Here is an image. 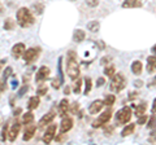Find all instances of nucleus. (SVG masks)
<instances>
[{"mask_svg":"<svg viewBox=\"0 0 156 145\" xmlns=\"http://www.w3.org/2000/svg\"><path fill=\"white\" fill-rule=\"evenodd\" d=\"M73 127V119L69 117H64L60 123V132H68Z\"/></svg>","mask_w":156,"mask_h":145,"instance_id":"ddd939ff","label":"nucleus"},{"mask_svg":"<svg viewBox=\"0 0 156 145\" xmlns=\"http://www.w3.org/2000/svg\"><path fill=\"white\" fill-rule=\"evenodd\" d=\"M134 128H135L134 123L128 124V126H126V127L122 130V132H121V135H122V137H126V136H129V135H131V133L134 132Z\"/></svg>","mask_w":156,"mask_h":145,"instance_id":"4be33fe9","label":"nucleus"},{"mask_svg":"<svg viewBox=\"0 0 156 145\" xmlns=\"http://www.w3.org/2000/svg\"><path fill=\"white\" fill-rule=\"evenodd\" d=\"M146 108H147V104H146V103H142L140 105L136 106V108H135V115H136V117H140V115H144Z\"/></svg>","mask_w":156,"mask_h":145,"instance_id":"b1692460","label":"nucleus"},{"mask_svg":"<svg viewBox=\"0 0 156 145\" xmlns=\"http://www.w3.org/2000/svg\"><path fill=\"white\" fill-rule=\"evenodd\" d=\"M142 5V0H124L122 8H139Z\"/></svg>","mask_w":156,"mask_h":145,"instance_id":"dca6fc26","label":"nucleus"},{"mask_svg":"<svg viewBox=\"0 0 156 145\" xmlns=\"http://www.w3.org/2000/svg\"><path fill=\"white\" fill-rule=\"evenodd\" d=\"M85 83H86L85 95H89V93H90V91H91V87H92V84H91V79H90V78H86V79H85Z\"/></svg>","mask_w":156,"mask_h":145,"instance_id":"7c9ffc66","label":"nucleus"},{"mask_svg":"<svg viewBox=\"0 0 156 145\" xmlns=\"http://www.w3.org/2000/svg\"><path fill=\"white\" fill-rule=\"evenodd\" d=\"M154 84H156V76H155V78H154Z\"/></svg>","mask_w":156,"mask_h":145,"instance_id":"3c124183","label":"nucleus"},{"mask_svg":"<svg viewBox=\"0 0 156 145\" xmlns=\"http://www.w3.org/2000/svg\"><path fill=\"white\" fill-rule=\"evenodd\" d=\"M55 133H56V124H51L50 127H47L44 135H43V143L44 144H50L53 139H55Z\"/></svg>","mask_w":156,"mask_h":145,"instance_id":"0eeeda50","label":"nucleus"},{"mask_svg":"<svg viewBox=\"0 0 156 145\" xmlns=\"http://www.w3.org/2000/svg\"><path fill=\"white\" fill-rule=\"evenodd\" d=\"M146 120H147V117H144V115H140L139 119H138V122H136V123H138V124H143Z\"/></svg>","mask_w":156,"mask_h":145,"instance_id":"ea45409f","label":"nucleus"},{"mask_svg":"<svg viewBox=\"0 0 156 145\" xmlns=\"http://www.w3.org/2000/svg\"><path fill=\"white\" fill-rule=\"evenodd\" d=\"M104 82H105L104 78H99V79L96 80V86H98V87H101V86L104 84Z\"/></svg>","mask_w":156,"mask_h":145,"instance_id":"a19ab883","label":"nucleus"},{"mask_svg":"<svg viewBox=\"0 0 156 145\" xmlns=\"http://www.w3.org/2000/svg\"><path fill=\"white\" fill-rule=\"evenodd\" d=\"M4 61L5 60H0V71H2V66L4 65Z\"/></svg>","mask_w":156,"mask_h":145,"instance_id":"49530a36","label":"nucleus"},{"mask_svg":"<svg viewBox=\"0 0 156 145\" xmlns=\"http://www.w3.org/2000/svg\"><path fill=\"white\" fill-rule=\"evenodd\" d=\"M25 51H26L25 44H23V43H17V44H14L13 48H12V56L16 60H18L21 56H23Z\"/></svg>","mask_w":156,"mask_h":145,"instance_id":"9b49d317","label":"nucleus"},{"mask_svg":"<svg viewBox=\"0 0 156 145\" xmlns=\"http://www.w3.org/2000/svg\"><path fill=\"white\" fill-rule=\"evenodd\" d=\"M152 52H154V55L156 56V44H155V46L152 47Z\"/></svg>","mask_w":156,"mask_h":145,"instance_id":"09e8293b","label":"nucleus"},{"mask_svg":"<svg viewBox=\"0 0 156 145\" xmlns=\"http://www.w3.org/2000/svg\"><path fill=\"white\" fill-rule=\"evenodd\" d=\"M39 53H41V48H29L23 53V60L26 64H31L38 59Z\"/></svg>","mask_w":156,"mask_h":145,"instance_id":"423d86ee","label":"nucleus"},{"mask_svg":"<svg viewBox=\"0 0 156 145\" xmlns=\"http://www.w3.org/2000/svg\"><path fill=\"white\" fill-rule=\"evenodd\" d=\"M135 87H142L143 86V83H142V80H135Z\"/></svg>","mask_w":156,"mask_h":145,"instance_id":"37998d69","label":"nucleus"},{"mask_svg":"<svg viewBox=\"0 0 156 145\" xmlns=\"http://www.w3.org/2000/svg\"><path fill=\"white\" fill-rule=\"evenodd\" d=\"M112 131H113V127H109V128H105V135H111Z\"/></svg>","mask_w":156,"mask_h":145,"instance_id":"79ce46f5","label":"nucleus"},{"mask_svg":"<svg viewBox=\"0 0 156 145\" xmlns=\"http://www.w3.org/2000/svg\"><path fill=\"white\" fill-rule=\"evenodd\" d=\"M50 76V69L47 66H41L37 71V75H35V82L38 83H42V82L47 80V78Z\"/></svg>","mask_w":156,"mask_h":145,"instance_id":"6e6552de","label":"nucleus"},{"mask_svg":"<svg viewBox=\"0 0 156 145\" xmlns=\"http://www.w3.org/2000/svg\"><path fill=\"white\" fill-rule=\"evenodd\" d=\"M4 12V8H3V5H2V3H0V14H2Z\"/></svg>","mask_w":156,"mask_h":145,"instance_id":"de8ad7c7","label":"nucleus"},{"mask_svg":"<svg viewBox=\"0 0 156 145\" xmlns=\"http://www.w3.org/2000/svg\"><path fill=\"white\" fill-rule=\"evenodd\" d=\"M142 69H143V66H142V62L140 61H134L133 64H131V71H133L135 75H139L140 72H142Z\"/></svg>","mask_w":156,"mask_h":145,"instance_id":"aec40b11","label":"nucleus"},{"mask_svg":"<svg viewBox=\"0 0 156 145\" xmlns=\"http://www.w3.org/2000/svg\"><path fill=\"white\" fill-rule=\"evenodd\" d=\"M20 130H21V123L20 122H16V123L12 124V127H11V130H9V132H8V140L11 143L16 141V139H17L18 133H20Z\"/></svg>","mask_w":156,"mask_h":145,"instance_id":"1a4fd4ad","label":"nucleus"},{"mask_svg":"<svg viewBox=\"0 0 156 145\" xmlns=\"http://www.w3.org/2000/svg\"><path fill=\"white\" fill-rule=\"evenodd\" d=\"M39 106V97L38 96H33V97L29 99V103H27V109L29 110H34Z\"/></svg>","mask_w":156,"mask_h":145,"instance_id":"6ab92c4d","label":"nucleus"},{"mask_svg":"<svg viewBox=\"0 0 156 145\" xmlns=\"http://www.w3.org/2000/svg\"><path fill=\"white\" fill-rule=\"evenodd\" d=\"M56 117V113L53 112V110H51V112H48L47 114H44L43 117L41 118V120H39V128H43V127H46L47 124H50L53 119H55Z\"/></svg>","mask_w":156,"mask_h":145,"instance_id":"9d476101","label":"nucleus"},{"mask_svg":"<svg viewBox=\"0 0 156 145\" xmlns=\"http://www.w3.org/2000/svg\"><path fill=\"white\" fill-rule=\"evenodd\" d=\"M16 16H17V23L23 29L30 27L35 22V18L31 14L30 9H27V8H20Z\"/></svg>","mask_w":156,"mask_h":145,"instance_id":"f03ea898","label":"nucleus"},{"mask_svg":"<svg viewBox=\"0 0 156 145\" xmlns=\"http://www.w3.org/2000/svg\"><path fill=\"white\" fill-rule=\"evenodd\" d=\"M104 74H105L107 76H109V78H112V76L115 75V66H113V65L107 66L105 69H104Z\"/></svg>","mask_w":156,"mask_h":145,"instance_id":"cd10ccee","label":"nucleus"},{"mask_svg":"<svg viewBox=\"0 0 156 145\" xmlns=\"http://www.w3.org/2000/svg\"><path fill=\"white\" fill-rule=\"evenodd\" d=\"M131 115H133V112H131L130 106H124L122 109H120L119 112L116 113V123L117 124H126L128 122H130Z\"/></svg>","mask_w":156,"mask_h":145,"instance_id":"7ed1b4c3","label":"nucleus"},{"mask_svg":"<svg viewBox=\"0 0 156 145\" xmlns=\"http://www.w3.org/2000/svg\"><path fill=\"white\" fill-rule=\"evenodd\" d=\"M99 27H100V23L98 21H92V22H90L89 25H87V29H89L90 31H92V32H96L98 30H99Z\"/></svg>","mask_w":156,"mask_h":145,"instance_id":"a878e982","label":"nucleus"},{"mask_svg":"<svg viewBox=\"0 0 156 145\" xmlns=\"http://www.w3.org/2000/svg\"><path fill=\"white\" fill-rule=\"evenodd\" d=\"M70 93V88H69V87H65V88H64V95H69Z\"/></svg>","mask_w":156,"mask_h":145,"instance_id":"c03bdc74","label":"nucleus"},{"mask_svg":"<svg viewBox=\"0 0 156 145\" xmlns=\"http://www.w3.org/2000/svg\"><path fill=\"white\" fill-rule=\"evenodd\" d=\"M13 74V70H12V67H7V69H5V71H4V80H5L7 82V79L9 78V76H11Z\"/></svg>","mask_w":156,"mask_h":145,"instance_id":"72a5a7b5","label":"nucleus"},{"mask_svg":"<svg viewBox=\"0 0 156 145\" xmlns=\"http://www.w3.org/2000/svg\"><path fill=\"white\" fill-rule=\"evenodd\" d=\"M37 92H38V95H39V96L46 95V92H47V87H43V88H39V89L37 91Z\"/></svg>","mask_w":156,"mask_h":145,"instance_id":"4c0bfd02","label":"nucleus"},{"mask_svg":"<svg viewBox=\"0 0 156 145\" xmlns=\"http://www.w3.org/2000/svg\"><path fill=\"white\" fill-rule=\"evenodd\" d=\"M33 122H34V114L29 110L27 113H25L22 115V123L25 126H27V124H31Z\"/></svg>","mask_w":156,"mask_h":145,"instance_id":"412c9836","label":"nucleus"},{"mask_svg":"<svg viewBox=\"0 0 156 145\" xmlns=\"http://www.w3.org/2000/svg\"><path fill=\"white\" fill-rule=\"evenodd\" d=\"M55 140L57 143H64V141H66V140H68V136H66L65 132H60L57 136H55Z\"/></svg>","mask_w":156,"mask_h":145,"instance_id":"c756f323","label":"nucleus"},{"mask_svg":"<svg viewBox=\"0 0 156 145\" xmlns=\"http://www.w3.org/2000/svg\"><path fill=\"white\" fill-rule=\"evenodd\" d=\"M5 88H7V82L5 80H0V96H2V93L5 91Z\"/></svg>","mask_w":156,"mask_h":145,"instance_id":"f704fd0d","label":"nucleus"},{"mask_svg":"<svg viewBox=\"0 0 156 145\" xmlns=\"http://www.w3.org/2000/svg\"><path fill=\"white\" fill-rule=\"evenodd\" d=\"M125 86H126V80L122 74H115L112 76V80H111L112 92H120V91H122L125 88Z\"/></svg>","mask_w":156,"mask_h":145,"instance_id":"20e7f679","label":"nucleus"},{"mask_svg":"<svg viewBox=\"0 0 156 145\" xmlns=\"http://www.w3.org/2000/svg\"><path fill=\"white\" fill-rule=\"evenodd\" d=\"M81 88H82V80L80 78H77L74 82V86H73V92L78 95L81 92Z\"/></svg>","mask_w":156,"mask_h":145,"instance_id":"393cba45","label":"nucleus"},{"mask_svg":"<svg viewBox=\"0 0 156 145\" xmlns=\"http://www.w3.org/2000/svg\"><path fill=\"white\" fill-rule=\"evenodd\" d=\"M43 4H34L33 5V9H34V12H35L37 14H41L43 12Z\"/></svg>","mask_w":156,"mask_h":145,"instance_id":"2f4dec72","label":"nucleus"},{"mask_svg":"<svg viewBox=\"0 0 156 145\" xmlns=\"http://www.w3.org/2000/svg\"><path fill=\"white\" fill-rule=\"evenodd\" d=\"M37 131V127L34 126L33 123L31 124H27L26 128H25V132H23V141H29L34 137V133Z\"/></svg>","mask_w":156,"mask_h":145,"instance_id":"4468645a","label":"nucleus"},{"mask_svg":"<svg viewBox=\"0 0 156 145\" xmlns=\"http://www.w3.org/2000/svg\"><path fill=\"white\" fill-rule=\"evenodd\" d=\"M87 4H89L90 7H96L98 4H99V0H87Z\"/></svg>","mask_w":156,"mask_h":145,"instance_id":"e433bc0d","label":"nucleus"},{"mask_svg":"<svg viewBox=\"0 0 156 145\" xmlns=\"http://www.w3.org/2000/svg\"><path fill=\"white\" fill-rule=\"evenodd\" d=\"M115 101H116V97L113 95H108L105 97V100H104V105H107V106H112L115 104Z\"/></svg>","mask_w":156,"mask_h":145,"instance_id":"c85d7f7f","label":"nucleus"},{"mask_svg":"<svg viewBox=\"0 0 156 145\" xmlns=\"http://www.w3.org/2000/svg\"><path fill=\"white\" fill-rule=\"evenodd\" d=\"M68 110H69V101H68L66 99H62L60 101V105H58V112H60L61 117H65Z\"/></svg>","mask_w":156,"mask_h":145,"instance_id":"2eb2a0df","label":"nucleus"},{"mask_svg":"<svg viewBox=\"0 0 156 145\" xmlns=\"http://www.w3.org/2000/svg\"><path fill=\"white\" fill-rule=\"evenodd\" d=\"M152 113H156V99L154 100V105H152Z\"/></svg>","mask_w":156,"mask_h":145,"instance_id":"a18cd8bd","label":"nucleus"},{"mask_svg":"<svg viewBox=\"0 0 156 145\" xmlns=\"http://www.w3.org/2000/svg\"><path fill=\"white\" fill-rule=\"evenodd\" d=\"M8 132H9V130H8V124L5 123V124H4V127H3V130H2V135H0V140H2V141H5V140H7Z\"/></svg>","mask_w":156,"mask_h":145,"instance_id":"bb28decb","label":"nucleus"},{"mask_svg":"<svg viewBox=\"0 0 156 145\" xmlns=\"http://www.w3.org/2000/svg\"><path fill=\"white\" fill-rule=\"evenodd\" d=\"M156 70V56H150L147 59V71L154 72Z\"/></svg>","mask_w":156,"mask_h":145,"instance_id":"a211bd4d","label":"nucleus"},{"mask_svg":"<svg viewBox=\"0 0 156 145\" xmlns=\"http://www.w3.org/2000/svg\"><path fill=\"white\" fill-rule=\"evenodd\" d=\"M78 109H80V105H78V103H74L72 105V109H70L72 114H78Z\"/></svg>","mask_w":156,"mask_h":145,"instance_id":"c9c22d12","label":"nucleus"},{"mask_svg":"<svg viewBox=\"0 0 156 145\" xmlns=\"http://www.w3.org/2000/svg\"><path fill=\"white\" fill-rule=\"evenodd\" d=\"M111 118H112V110L111 109H107L105 112H103V113L99 115V118H96L94 120V123H92V127H94V128L101 127V126H104L105 123H108Z\"/></svg>","mask_w":156,"mask_h":145,"instance_id":"39448f33","label":"nucleus"},{"mask_svg":"<svg viewBox=\"0 0 156 145\" xmlns=\"http://www.w3.org/2000/svg\"><path fill=\"white\" fill-rule=\"evenodd\" d=\"M14 26H16V22H14L13 18H7L5 22H4V30L11 31L14 29Z\"/></svg>","mask_w":156,"mask_h":145,"instance_id":"5701e85b","label":"nucleus"},{"mask_svg":"<svg viewBox=\"0 0 156 145\" xmlns=\"http://www.w3.org/2000/svg\"><path fill=\"white\" fill-rule=\"evenodd\" d=\"M70 2H74V0H70Z\"/></svg>","mask_w":156,"mask_h":145,"instance_id":"603ef678","label":"nucleus"},{"mask_svg":"<svg viewBox=\"0 0 156 145\" xmlns=\"http://www.w3.org/2000/svg\"><path fill=\"white\" fill-rule=\"evenodd\" d=\"M27 88H29V87H27V86H23V87H22V88H21V89H20V92H18V96H23V95H25V92H26V91H27Z\"/></svg>","mask_w":156,"mask_h":145,"instance_id":"58836bf2","label":"nucleus"},{"mask_svg":"<svg viewBox=\"0 0 156 145\" xmlns=\"http://www.w3.org/2000/svg\"><path fill=\"white\" fill-rule=\"evenodd\" d=\"M80 66L77 61V53L74 51H69L66 56V74L70 79L76 80L80 76Z\"/></svg>","mask_w":156,"mask_h":145,"instance_id":"f257e3e1","label":"nucleus"},{"mask_svg":"<svg viewBox=\"0 0 156 145\" xmlns=\"http://www.w3.org/2000/svg\"><path fill=\"white\" fill-rule=\"evenodd\" d=\"M20 112H21V109H17L16 112H14V115H18V114H20Z\"/></svg>","mask_w":156,"mask_h":145,"instance_id":"8fccbe9b","label":"nucleus"},{"mask_svg":"<svg viewBox=\"0 0 156 145\" xmlns=\"http://www.w3.org/2000/svg\"><path fill=\"white\" fill-rule=\"evenodd\" d=\"M61 83H62V80H61V79H57V78L52 79V87H53L55 89H58V88H60Z\"/></svg>","mask_w":156,"mask_h":145,"instance_id":"473e14b6","label":"nucleus"},{"mask_svg":"<svg viewBox=\"0 0 156 145\" xmlns=\"http://www.w3.org/2000/svg\"><path fill=\"white\" fill-rule=\"evenodd\" d=\"M103 106H104V101L95 100V101H92L91 105L89 106V112H90V114H98L103 109Z\"/></svg>","mask_w":156,"mask_h":145,"instance_id":"f8f14e48","label":"nucleus"},{"mask_svg":"<svg viewBox=\"0 0 156 145\" xmlns=\"http://www.w3.org/2000/svg\"><path fill=\"white\" fill-rule=\"evenodd\" d=\"M85 38H86V34L83 30H74V32H73V42H76V43H80L82 40H85Z\"/></svg>","mask_w":156,"mask_h":145,"instance_id":"f3484780","label":"nucleus"}]
</instances>
